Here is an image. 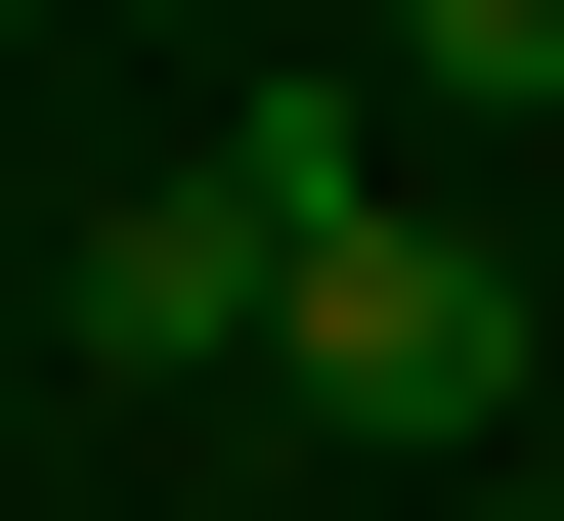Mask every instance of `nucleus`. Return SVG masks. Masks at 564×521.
I'll use <instances>...</instances> for the list:
<instances>
[{"label":"nucleus","instance_id":"5","mask_svg":"<svg viewBox=\"0 0 564 521\" xmlns=\"http://www.w3.org/2000/svg\"><path fill=\"white\" fill-rule=\"evenodd\" d=\"M521 435H564V391H521Z\"/></svg>","mask_w":564,"mask_h":521},{"label":"nucleus","instance_id":"3","mask_svg":"<svg viewBox=\"0 0 564 521\" xmlns=\"http://www.w3.org/2000/svg\"><path fill=\"white\" fill-rule=\"evenodd\" d=\"M391 87H478V131H564V0H348Z\"/></svg>","mask_w":564,"mask_h":521},{"label":"nucleus","instance_id":"4","mask_svg":"<svg viewBox=\"0 0 564 521\" xmlns=\"http://www.w3.org/2000/svg\"><path fill=\"white\" fill-rule=\"evenodd\" d=\"M521 521H564V435H521Z\"/></svg>","mask_w":564,"mask_h":521},{"label":"nucleus","instance_id":"1","mask_svg":"<svg viewBox=\"0 0 564 521\" xmlns=\"http://www.w3.org/2000/svg\"><path fill=\"white\" fill-rule=\"evenodd\" d=\"M348 218H391V131H348V87H217V131L131 174V218H87V348H131V391H174V348H217V304H304V261H348Z\"/></svg>","mask_w":564,"mask_h":521},{"label":"nucleus","instance_id":"2","mask_svg":"<svg viewBox=\"0 0 564 521\" xmlns=\"http://www.w3.org/2000/svg\"><path fill=\"white\" fill-rule=\"evenodd\" d=\"M261 348L348 391V435H521V391H564V348H521V261H434V218H348V261L261 304Z\"/></svg>","mask_w":564,"mask_h":521}]
</instances>
